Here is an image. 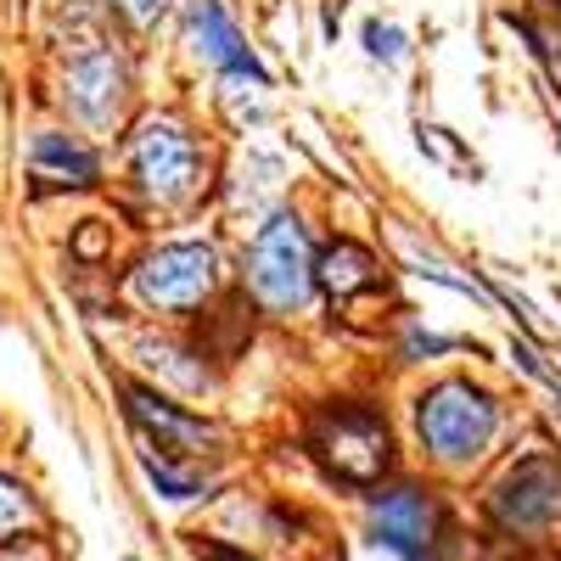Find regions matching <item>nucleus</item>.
Returning <instances> with one entry per match:
<instances>
[{"label":"nucleus","instance_id":"nucleus-4","mask_svg":"<svg viewBox=\"0 0 561 561\" xmlns=\"http://www.w3.org/2000/svg\"><path fill=\"white\" fill-rule=\"evenodd\" d=\"M415 438L438 466H472L500 438V399L472 377H438L415 393Z\"/></svg>","mask_w":561,"mask_h":561},{"label":"nucleus","instance_id":"nucleus-2","mask_svg":"<svg viewBox=\"0 0 561 561\" xmlns=\"http://www.w3.org/2000/svg\"><path fill=\"white\" fill-rule=\"evenodd\" d=\"M242 293L253 298L259 314H275V320H293L314 304V237H309V219L298 208H270L253 237L242 248Z\"/></svg>","mask_w":561,"mask_h":561},{"label":"nucleus","instance_id":"nucleus-1","mask_svg":"<svg viewBox=\"0 0 561 561\" xmlns=\"http://www.w3.org/2000/svg\"><path fill=\"white\" fill-rule=\"evenodd\" d=\"M124 174L135 185V197L147 208H158V214L197 208L214 192L208 140L180 113H152V118L135 124L129 147H124Z\"/></svg>","mask_w":561,"mask_h":561},{"label":"nucleus","instance_id":"nucleus-7","mask_svg":"<svg viewBox=\"0 0 561 561\" xmlns=\"http://www.w3.org/2000/svg\"><path fill=\"white\" fill-rule=\"evenodd\" d=\"M365 528L399 561H444V511L427 489H415V483L382 489L365 511Z\"/></svg>","mask_w":561,"mask_h":561},{"label":"nucleus","instance_id":"nucleus-9","mask_svg":"<svg viewBox=\"0 0 561 561\" xmlns=\"http://www.w3.org/2000/svg\"><path fill=\"white\" fill-rule=\"evenodd\" d=\"M180 34L208 73H270L248 45L242 23L225 12V0H180Z\"/></svg>","mask_w":561,"mask_h":561},{"label":"nucleus","instance_id":"nucleus-10","mask_svg":"<svg viewBox=\"0 0 561 561\" xmlns=\"http://www.w3.org/2000/svg\"><path fill=\"white\" fill-rule=\"evenodd\" d=\"M382 293H388V264L377 259V248H365L354 237L314 248V298H325L332 309H354Z\"/></svg>","mask_w":561,"mask_h":561},{"label":"nucleus","instance_id":"nucleus-6","mask_svg":"<svg viewBox=\"0 0 561 561\" xmlns=\"http://www.w3.org/2000/svg\"><path fill=\"white\" fill-rule=\"evenodd\" d=\"M129 96H135V62L118 51L113 39L102 45H84V51H68V68H62V107L79 129H118L124 113H129Z\"/></svg>","mask_w":561,"mask_h":561},{"label":"nucleus","instance_id":"nucleus-11","mask_svg":"<svg viewBox=\"0 0 561 561\" xmlns=\"http://www.w3.org/2000/svg\"><path fill=\"white\" fill-rule=\"evenodd\" d=\"M124 410L140 433H147L163 455H197V449H214L219 433L208 427L203 415L180 410L169 393H158L152 382H124Z\"/></svg>","mask_w":561,"mask_h":561},{"label":"nucleus","instance_id":"nucleus-16","mask_svg":"<svg viewBox=\"0 0 561 561\" xmlns=\"http://www.w3.org/2000/svg\"><path fill=\"white\" fill-rule=\"evenodd\" d=\"M140 472L152 478V489H158L163 500H197V494H203V478H197V472H185V466H174V455L140 449Z\"/></svg>","mask_w":561,"mask_h":561},{"label":"nucleus","instance_id":"nucleus-12","mask_svg":"<svg viewBox=\"0 0 561 561\" xmlns=\"http://www.w3.org/2000/svg\"><path fill=\"white\" fill-rule=\"evenodd\" d=\"M28 174L51 192H90V185H102V152L84 135L39 129L28 140Z\"/></svg>","mask_w":561,"mask_h":561},{"label":"nucleus","instance_id":"nucleus-21","mask_svg":"<svg viewBox=\"0 0 561 561\" xmlns=\"http://www.w3.org/2000/svg\"><path fill=\"white\" fill-rule=\"evenodd\" d=\"M107 253V242H102V219H84V230L73 237V259H84V264H96Z\"/></svg>","mask_w":561,"mask_h":561},{"label":"nucleus","instance_id":"nucleus-22","mask_svg":"<svg viewBox=\"0 0 561 561\" xmlns=\"http://www.w3.org/2000/svg\"><path fill=\"white\" fill-rule=\"evenodd\" d=\"M219 561H230V556H219Z\"/></svg>","mask_w":561,"mask_h":561},{"label":"nucleus","instance_id":"nucleus-14","mask_svg":"<svg viewBox=\"0 0 561 561\" xmlns=\"http://www.w3.org/2000/svg\"><path fill=\"white\" fill-rule=\"evenodd\" d=\"M135 354L152 377H169L180 393H208L214 388V365L197 343H152L147 337V343H135Z\"/></svg>","mask_w":561,"mask_h":561},{"label":"nucleus","instance_id":"nucleus-8","mask_svg":"<svg viewBox=\"0 0 561 561\" xmlns=\"http://www.w3.org/2000/svg\"><path fill=\"white\" fill-rule=\"evenodd\" d=\"M489 511L505 534H539V528L561 523V466L550 455H523L494 483Z\"/></svg>","mask_w":561,"mask_h":561},{"label":"nucleus","instance_id":"nucleus-5","mask_svg":"<svg viewBox=\"0 0 561 561\" xmlns=\"http://www.w3.org/2000/svg\"><path fill=\"white\" fill-rule=\"evenodd\" d=\"M309 449H314V460H320L337 483H348V489H377L382 472H388V460H393V433H388L382 410H370V404H359V399H332V404L314 415Z\"/></svg>","mask_w":561,"mask_h":561},{"label":"nucleus","instance_id":"nucleus-18","mask_svg":"<svg viewBox=\"0 0 561 561\" xmlns=\"http://www.w3.org/2000/svg\"><path fill=\"white\" fill-rule=\"evenodd\" d=\"M359 39H365V57H370V62H382V68H399V62L410 57V34H404L399 23H382V18H370Z\"/></svg>","mask_w":561,"mask_h":561},{"label":"nucleus","instance_id":"nucleus-3","mask_svg":"<svg viewBox=\"0 0 561 561\" xmlns=\"http://www.w3.org/2000/svg\"><path fill=\"white\" fill-rule=\"evenodd\" d=\"M230 287L225 275V253L214 237H174L147 248L129 275H124V293L135 309H147L158 320H197L219 293Z\"/></svg>","mask_w":561,"mask_h":561},{"label":"nucleus","instance_id":"nucleus-17","mask_svg":"<svg viewBox=\"0 0 561 561\" xmlns=\"http://www.w3.org/2000/svg\"><path fill=\"white\" fill-rule=\"evenodd\" d=\"M399 242H404V253H410V264H415V275H421V280H438V287L466 293V298H478V293H483L472 275H455V264H444L438 253H427V248H421V242L410 237V230H399Z\"/></svg>","mask_w":561,"mask_h":561},{"label":"nucleus","instance_id":"nucleus-19","mask_svg":"<svg viewBox=\"0 0 561 561\" xmlns=\"http://www.w3.org/2000/svg\"><path fill=\"white\" fill-rule=\"evenodd\" d=\"M102 12L147 34V28H158V23L174 12V0H102Z\"/></svg>","mask_w":561,"mask_h":561},{"label":"nucleus","instance_id":"nucleus-20","mask_svg":"<svg viewBox=\"0 0 561 561\" xmlns=\"http://www.w3.org/2000/svg\"><path fill=\"white\" fill-rule=\"evenodd\" d=\"M455 348H460V343L444 337V332H427V325H404L399 359H404V365H421V359H444V354H455Z\"/></svg>","mask_w":561,"mask_h":561},{"label":"nucleus","instance_id":"nucleus-15","mask_svg":"<svg viewBox=\"0 0 561 561\" xmlns=\"http://www.w3.org/2000/svg\"><path fill=\"white\" fill-rule=\"evenodd\" d=\"M34 523H39V505H34V494H28L18 478H7V472H0V545L23 539Z\"/></svg>","mask_w":561,"mask_h":561},{"label":"nucleus","instance_id":"nucleus-13","mask_svg":"<svg viewBox=\"0 0 561 561\" xmlns=\"http://www.w3.org/2000/svg\"><path fill=\"white\" fill-rule=\"evenodd\" d=\"M242 169L253 174V185L248 180H225V197H230V208H237V214H248L259 225L270 208L287 203V163H280L275 152H264V147H253L242 158Z\"/></svg>","mask_w":561,"mask_h":561}]
</instances>
